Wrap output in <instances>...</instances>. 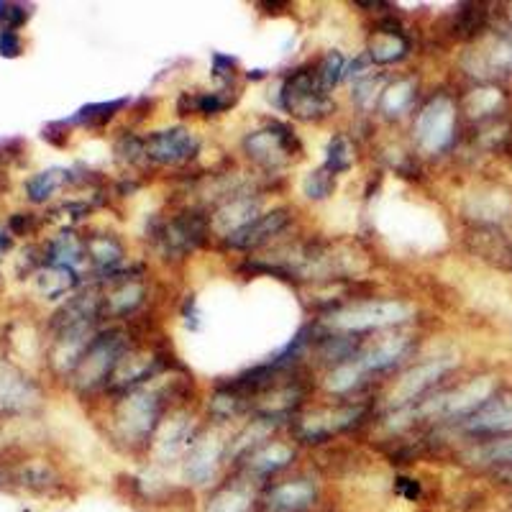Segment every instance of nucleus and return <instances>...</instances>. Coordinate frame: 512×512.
<instances>
[{"mask_svg":"<svg viewBox=\"0 0 512 512\" xmlns=\"http://www.w3.org/2000/svg\"><path fill=\"white\" fill-rule=\"evenodd\" d=\"M18 482L31 489H47L49 484H54V472L47 464L34 461V464H26L24 469L18 472Z\"/></svg>","mask_w":512,"mask_h":512,"instance_id":"nucleus-33","label":"nucleus"},{"mask_svg":"<svg viewBox=\"0 0 512 512\" xmlns=\"http://www.w3.org/2000/svg\"><path fill=\"white\" fill-rule=\"evenodd\" d=\"M410 318V308L402 303H395V300H377V303H359L351 305L346 310H338L328 318V326L336 328V331L346 333H361V331H372V328H384V326H395V323H402V320Z\"/></svg>","mask_w":512,"mask_h":512,"instance_id":"nucleus-1","label":"nucleus"},{"mask_svg":"<svg viewBox=\"0 0 512 512\" xmlns=\"http://www.w3.org/2000/svg\"><path fill=\"white\" fill-rule=\"evenodd\" d=\"M36 400H39V392L34 384L8 364H0V410L21 413V410H29Z\"/></svg>","mask_w":512,"mask_h":512,"instance_id":"nucleus-10","label":"nucleus"},{"mask_svg":"<svg viewBox=\"0 0 512 512\" xmlns=\"http://www.w3.org/2000/svg\"><path fill=\"white\" fill-rule=\"evenodd\" d=\"M472 431L484 433H507L512 431V395L492 400L477 410V415L469 423Z\"/></svg>","mask_w":512,"mask_h":512,"instance_id":"nucleus-16","label":"nucleus"},{"mask_svg":"<svg viewBox=\"0 0 512 512\" xmlns=\"http://www.w3.org/2000/svg\"><path fill=\"white\" fill-rule=\"evenodd\" d=\"M67 175H70V172H64V169H47V172L34 175L29 182H26L29 198L34 200V203H44V200H47L49 195H52V192L67 180Z\"/></svg>","mask_w":512,"mask_h":512,"instance_id":"nucleus-27","label":"nucleus"},{"mask_svg":"<svg viewBox=\"0 0 512 512\" xmlns=\"http://www.w3.org/2000/svg\"><path fill=\"white\" fill-rule=\"evenodd\" d=\"M223 443L218 438H205L198 446H192L185 464V477L192 484H208L216 474V466L221 461Z\"/></svg>","mask_w":512,"mask_h":512,"instance_id":"nucleus-13","label":"nucleus"},{"mask_svg":"<svg viewBox=\"0 0 512 512\" xmlns=\"http://www.w3.org/2000/svg\"><path fill=\"white\" fill-rule=\"evenodd\" d=\"M254 213H256L254 200L233 198L231 203H226L221 210H218L216 228L231 236V233H236V231H241L244 226H249V223L254 221Z\"/></svg>","mask_w":512,"mask_h":512,"instance_id":"nucleus-20","label":"nucleus"},{"mask_svg":"<svg viewBox=\"0 0 512 512\" xmlns=\"http://www.w3.org/2000/svg\"><path fill=\"white\" fill-rule=\"evenodd\" d=\"M487 459L492 461H512V438L510 441H500L492 448H487Z\"/></svg>","mask_w":512,"mask_h":512,"instance_id":"nucleus-39","label":"nucleus"},{"mask_svg":"<svg viewBox=\"0 0 512 512\" xmlns=\"http://www.w3.org/2000/svg\"><path fill=\"white\" fill-rule=\"evenodd\" d=\"M287 221H290V216H287L285 208L264 213V216L254 218V221H251L249 226L241 228V231L231 233V236H228V244L236 246V249H251V246H259L264 244L269 236L280 233L282 228L287 226Z\"/></svg>","mask_w":512,"mask_h":512,"instance_id":"nucleus-12","label":"nucleus"},{"mask_svg":"<svg viewBox=\"0 0 512 512\" xmlns=\"http://www.w3.org/2000/svg\"><path fill=\"white\" fill-rule=\"evenodd\" d=\"M477 64H472L474 75H497V72L512 70V44L510 41L495 39L489 41L482 52H474Z\"/></svg>","mask_w":512,"mask_h":512,"instance_id":"nucleus-17","label":"nucleus"},{"mask_svg":"<svg viewBox=\"0 0 512 512\" xmlns=\"http://www.w3.org/2000/svg\"><path fill=\"white\" fill-rule=\"evenodd\" d=\"M500 103H502V95H500V90H495V88L474 90V93L469 95V100H466V105H469V113H472V116H487V113L495 111Z\"/></svg>","mask_w":512,"mask_h":512,"instance_id":"nucleus-34","label":"nucleus"},{"mask_svg":"<svg viewBox=\"0 0 512 512\" xmlns=\"http://www.w3.org/2000/svg\"><path fill=\"white\" fill-rule=\"evenodd\" d=\"M454 126H456V111L454 103L446 95H438L431 103L425 105L420 111L418 123H415V136L423 152L438 154L443 152L451 139H454Z\"/></svg>","mask_w":512,"mask_h":512,"instance_id":"nucleus-3","label":"nucleus"},{"mask_svg":"<svg viewBox=\"0 0 512 512\" xmlns=\"http://www.w3.org/2000/svg\"><path fill=\"white\" fill-rule=\"evenodd\" d=\"M510 208L512 203L507 195L492 192V195H477V208H474V213H477L479 218H487V221H497V218L505 216Z\"/></svg>","mask_w":512,"mask_h":512,"instance_id":"nucleus-32","label":"nucleus"},{"mask_svg":"<svg viewBox=\"0 0 512 512\" xmlns=\"http://www.w3.org/2000/svg\"><path fill=\"white\" fill-rule=\"evenodd\" d=\"M251 495L244 487H226L221 489L213 500L208 502L205 512H249Z\"/></svg>","mask_w":512,"mask_h":512,"instance_id":"nucleus-26","label":"nucleus"},{"mask_svg":"<svg viewBox=\"0 0 512 512\" xmlns=\"http://www.w3.org/2000/svg\"><path fill=\"white\" fill-rule=\"evenodd\" d=\"M233 70H236V59L226 57V54H213V75L218 80H231Z\"/></svg>","mask_w":512,"mask_h":512,"instance_id":"nucleus-38","label":"nucleus"},{"mask_svg":"<svg viewBox=\"0 0 512 512\" xmlns=\"http://www.w3.org/2000/svg\"><path fill=\"white\" fill-rule=\"evenodd\" d=\"M454 364V359H436L428 361V364H420V367H415L413 372H408L400 379V384L392 390L390 402L392 405H405V402L418 400V397L423 395L425 390H431L433 384H436L448 369L454 367Z\"/></svg>","mask_w":512,"mask_h":512,"instance_id":"nucleus-9","label":"nucleus"},{"mask_svg":"<svg viewBox=\"0 0 512 512\" xmlns=\"http://www.w3.org/2000/svg\"><path fill=\"white\" fill-rule=\"evenodd\" d=\"M123 359V338L121 333H105L93 338V344L85 349L80 364L75 367L77 384L82 390H93L100 382L116 372L118 361Z\"/></svg>","mask_w":512,"mask_h":512,"instance_id":"nucleus-2","label":"nucleus"},{"mask_svg":"<svg viewBox=\"0 0 512 512\" xmlns=\"http://www.w3.org/2000/svg\"><path fill=\"white\" fill-rule=\"evenodd\" d=\"M315 502V487L308 479L277 484L267 492L269 512H305Z\"/></svg>","mask_w":512,"mask_h":512,"instance_id":"nucleus-11","label":"nucleus"},{"mask_svg":"<svg viewBox=\"0 0 512 512\" xmlns=\"http://www.w3.org/2000/svg\"><path fill=\"white\" fill-rule=\"evenodd\" d=\"M29 8L21 3H0V31H16L26 24Z\"/></svg>","mask_w":512,"mask_h":512,"instance_id":"nucleus-36","label":"nucleus"},{"mask_svg":"<svg viewBox=\"0 0 512 512\" xmlns=\"http://www.w3.org/2000/svg\"><path fill=\"white\" fill-rule=\"evenodd\" d=\"M292 448L282 446V443H272V446L259 448L256 454H251L249 459V469L259 477H267L272 472H280L282 466H287L292 461Z\"/></svg>","mask_w":512,"mask_h":512,"instance_id":"nucleus-22","label":"nucleus"},{"mask_svg":"<svg viewBox=\"0 0 512 512\" xmlns=\"http://www.w3.org/2000/svg\"><path fill=\"white\" fill-rule=\"evenodd\" d=\"M198 152V139L185 131V128H167L157 131L144 141V157L154 159L159 164H177L190 159Z\"/></svg>","mask_w":512,"mask_h":512,"instance_id":"nucleus-7","label":"nucleus"},{"mask_svg":"<svg viewBox=\"0 0 512 512\" xmlns=\"http://www.w3.org/2000/svg\"><path fill=\"white\" fill-rule=\"evenodd\" d=\"M77 285V277L70 267H49L47 272L39 274V292L49 300L70 292Z\"/></svg>","mask_w":512,"mask_h":512,"instance_id":"nucleus-25","label":"nucleus"},{"mask_svg":"<svg viewBox=\"0 0 512 512\" xmlns=\"http://www.w3.org/2000/svg\"><path fill=\"white\" fill-rule=\"evenodd\" d=\"M333 185H336V175H331L326 167H320V169H315V172H310V175L305 177L303 192L308 195L310 200H323V198H328V195H331Z\"/></svg>","mask_w":512,"mask_h":512,"instance_id":"nucleus-30","label":"nucleus"},{"mask_svg":"<svg viewBox=\"0 0 512 512\" xmlns=\"http://www.w3.org/2000/svg\"><path fill=\"white\" fill-rule=\"evenodd\" d=\"M282 108L297 118H315L331 108L326 88L320 85L318 72H295L290 80L282 85Z\"/></svg>","mask_w":512,"mask_h":512,"instance_id":"nucleus-4","label":"nucleus"},{"mask_svg":"<svg viewBox=\"0 0 512 512\" xmlns=\"http://www.w3.org/2000/svg\"><path fill=\"white\" fill-rule=\"evenodd\" d=\"M408 39L397 29H379L372 36V47H369V59L377 64H390L395 59H402L408 54Z\"/></svg>","mask_w":512,"mask_h":512,"instance_id":"nucleus-18","label":"nucleus"},{"mask_svg":"<svg viewBox=\"0 0 512 512\" xmlns=\"http://www.w3.org/2000/svg\"><path fill=\"white\" fill-rule=\"evenodd\" d=\"M354 162V154H351V144L344 139V136H336V139L328 144V159L326 169L331 175H338V172H346Z\"/></svg>","mask_w":512,"mask_h":512,"instance_id":"nucleus-31","label":"nucleus"},{"mask_svg":"<svg viewBox=\"0 0 512 512\" xmlns=\"http://www.w3.org/2000/svg\"><path fill=\"white\" fill-rule=\"evenodd\" d=\"M495 390L492 377H479L474 382L464 384L459 390L448 392V395L436 397V400L425 402L420 413L423 415H441V418H454V415H466L487 405L489 395Z\"/></svg>","mask_w":512,"mask_h":512,"instance_id":"nucleus-5","label":"nucleus"},{"mask_svg":"<svg viewBox=\"0 0 512 512\" xmlns=\"http://www.w3.org/2000/svg\"><path fill=\"white\" fill-rule=\"evenodd\" d=\"M361 415V410H336V413L326 415H315V418H308L303 423V436L310 438V441H318V438H328L333 431H341L346 425L354 423Z\"/></svg>","mask_w":512,"mask_h":512,"instance_id":"nucleus-19","label":"nucleus"},{"mask_svg":"<svg viewBox=\"0 0 512 512\" xmlns=\"http://www.w3.org/2000/svg\"><path fill=\"white\" fill-rule=\"evenodd\" d=\"M397 487H400V492L408 497V500H415V497L420 495V487L413 482V479H400V482H397Z\"/></svg>","mask_w":512,"mask_h":512,"instance_id":"nucleus-40","label":"nucleus"},{"mask_svg":"<svg viewBox=\"0 0 512 512\" xmlns=\"http://www.w3.org/2000/svg\"><path fill=\"white\" fill-rule=\"evenodd\" d=\"M159 410H162V402L154 392H139V395L128 397L123 402L121 413H118V420H121V428L126 436L136 438H146L152 433V428L157 425Z\"/></svg>","mask_w":512,"mask_h":512,"instance_id":"nucleus-8","label":"nucleus"},{"mask_svg":"<svg viewBox=\"0 0 512 512\" xmlns=\"http://www.w3.org/2000/svg\"><path fill=\"white\" fill-rule=\"evenodd\" d=\"M85 251H88L90 259H93L100 269H113L116 264H121L123 259L121 241L113 239V236H93V239L85 244Z\"/></svg>","mask_w":512,"mask_h":512,"instance_id":"nucleus-24","label":"nucleus"},{"mask_svg":"<svg viewBox=\"0 0 512 512\" xmlns=\"http://www.w3.org/2000/svg\"><path fill=\"white\" fill-rule=\"evenodd\" d=\"M200 239H203V221L198 216L175 218L162 233L164 249L169 254H185V251L195 249Z\"/></svg>","mask_w":512,"mask_h":512,"instance_id":"nucleus-14","label":"nucleus"},{"mask_svg":"<svg viewBox=\"0 0 512 512\" xmlns=\"http://www.w3.org/2000/svg\"><path fill=\"white\" fill-rule=\"evenodd\" d=\"M141 300H144V287L134 285V282H126L118 290H113L111 295L105 297V305L100 308V313L105 315H128L134 308H139Z\"/></svg>","mask_w":512,"mask_h":512,"instance_id":"nucleus-23","label":"nucleus"},{"mask_svg":"<svg viewBox=\"0 0 512 512\" xmlns=\"http://www.w3.org/2000/svg\"><path fill=\"white\" fill-rule=\"evenodd\" d=\"M128 100L126 98H118L111 100V103H90L85 108L77 111L75 118H70V123H88V126H100V123H108L118 111L126 108Z\"/></svg>","mask_w":512,"mask_h":512,"instance_id":"nucleus-28","label":"nucleus"},{"mask_svg":"<svg viewBox=\"0 0 512 512\" xmlns=\"http://www.w3.org/2000/svg\"><path fill=\"white\" fill-rule=\"evenodd\" d=\"M244 149L262 167H280L287 159L295 157L297 141L290 128L274 123V126L264 128V131H254L251 136H246Z\"/></svg>","mask_w":512,"mask_h":512,"instance_id":"nucleus-6","label":"nucleus"},{"mask_svg":"<svg viewBox=\"0 0 512 512\" xmlns=\"http://www.w3.org/2000/svg\"><path fill=\"white\" fill-rule=\"evenodd\" d=\"M344 77V57L338 52H328L318 67V80L326 90H331Z\"/></svg>","mask_w":512,"mask_h":512,"instance_id":"nucleus-35","label":"nucleus"},{"mask_svg":"<svg viewBox=\"0 0 512 512\" xmlns=\"http://www.w3.org/2000/svg\"><path fill=\"white\" fill-rule=\"evenodd\" d=\"M413 95H415V82L413 80L395 82V85H392V88L384 93L382 111L387 113V116H400V113L410 105Z\"/></svg>","mask_w":512,"mask_h":512,"instance_id":"nucleus-29","label":"nucleus"},{"mask_svg":"<svg viewBox=\"0 0 512 512\" xmlns=\"http://www.w3.org/2000/svg\"><path fill=\"white\" fill-rule=\"evenodd\" d=\"M82 254H85V244L77 239L75 233H59L57 239L49 244L47 262L52 267H77L82 262Z\"/></svg>","mask_w":512,"mask_h":512,"instance_id":"nucleus-21","label":"nucleus"},{"mask_svg":"<svg viewBox=\"0 0 512 512\" xmlns=\"http://www.w3.org/2000/svg\"><path fill=\"white\" fill-rule=\"evenodd\" d=\"M405 349H408V338L405 336H390V338H382V341H377L374 346H369L367 351H361L359 356H356V361H359L361 372H377V369H384L390 367V364H395L397 359H400L402 354H405Z\"/></svg>","mask_w":512,"mask_h":512,"instance_id":"nucleus-15","label":"nucleus"},{"mask_svg":"<svg viewBox=\"0 0 512 512\" xmlns=\"http://www.w3.org/2000/svg\"><path fill=\"white\" fill-rule=\"evenodd\" d=\"M21 49H24V44H21L16 31H0V54L3 57H18Z\"/></svg>","mask_w":512,"mask_h":512,"instance_id":"nucleus-37","label":"nucleus"}]
</instances>
